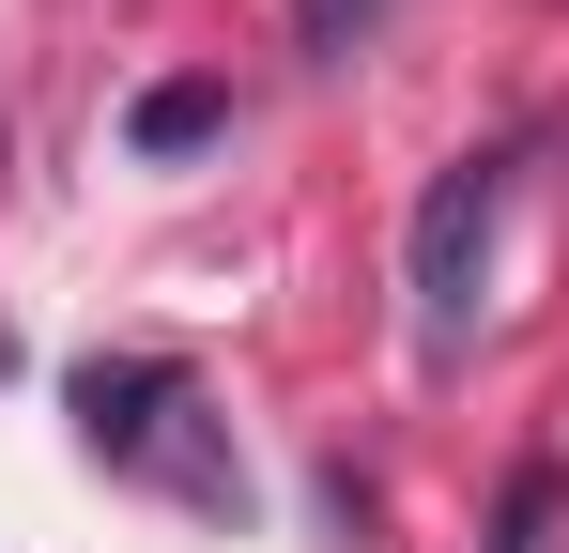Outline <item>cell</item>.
<instances>
[{
    "mask_svg": "<svg viewBox=\"0 0 569 553\" xmlns=\"http://www.w3.org/2000/svg\"><path fill=\"white\" fill-rule=\"evenodd\" d=\"M370 16H385V0H292V47H323V62H339V47H355Z\"/></svg>",
    "mask_w": 569,
    "mask_h": 553,
    "instance_id": "5b68a950",
    "label": "cell"
},
{
    "mask_svg": "<svg viewBox=\"0 0 569 553\" xmlns=\"http://www.w3.org/2000/svg\"><path fill=\"white\" fill-rule=\"evenodd\" d=\"M555 523H569V461H523V476H508V523H492V553H555Z\"/></svg>",
    "mask_w": 569,
    "mask_h": 553,
    "instance_id": "277c9868",
    "label": "cell"
},
{
    "mask_svg": "<svg viewBox=\"0 0 569 553\" xmlns=\"http://www.w3.org/2000/svg\"><path fill=\"white\" fill-rule=\"evenodd\" d=\"M78 446L108 476H154V492H186V507H247V461L200 431V369L186 354H78Z\"/></svg>",
    "mask_w": 569,
    "mask_h": 553,
    "instance_id": "6da1fadb",
    "label": "cell"
},
{
    "mask_svg": "<svg viewBox=\"0 0 569 553\" xmlns=\"http://www.w3.org/2000/svg\"><path fill=\"white\" fill-rule=\"evenodd\" d=\"M492 231H508V139L492 154H447L431 200H416V231H400V276H416V339L431 354H462L477 339V276H492Z\"/></svg>",
    "mask_w": 569,
    "mask_h": 553,
    "instance_id": "7a4b0ae2",
    "label": "cell"
},
{
    "mask_svg": "<svg viewBox=\"0 0 569 553\" xmlns=\"http://www.w3.org/2000/svg\"><path fill=\"white\" fill-rule=\"evenodd\" d=\"M216 139H231V78H154L123 108V154H154V170L170 154H216Z\"/></svg>",
    "mask_w": 569,
    "mask_h": 553,
    "instance_id": "3957f363",
    "label": "cell"
}]
</instances>
